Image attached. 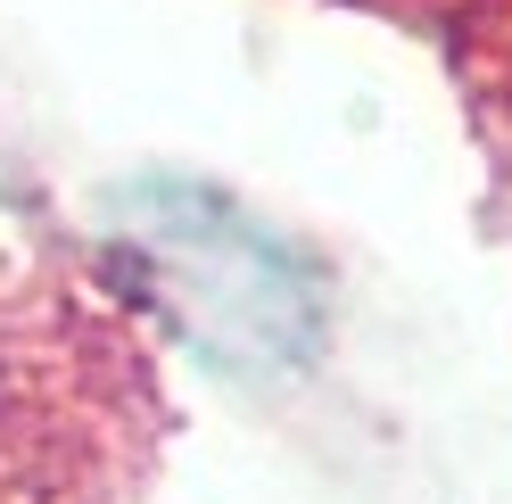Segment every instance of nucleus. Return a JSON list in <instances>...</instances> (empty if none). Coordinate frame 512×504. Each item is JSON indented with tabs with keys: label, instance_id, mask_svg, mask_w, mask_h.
I'll use <instances>...</instances> for the list:
<instances>
[]
</instances>
